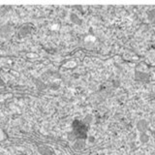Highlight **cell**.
<instances>
[{
    "instance_id": "6",
    "label": "cell",
    "mask_w": 155,
    "mask_h": 155,
    "mask_svg": "<svg viewBox=\"0 0 155 155\" xmlns=\"http://www.w3.org/2000/svg\"><path fill=\"white\" fill-rule=\"evenodd\" d=\"M34 82H35V85L37 86V88L39 89V90H44V89H46L47 88V84L44 82L43 81H41V80H35L34 81Z\"/></svg>"
},
{
    "instance_id": "12",
    "label": "cell",
    "mask_w": 155,
    "mask_h": 155,
    "mask_svg": "<svg viewBox=\"0 0 155 155\" xmlns=\"http://www.w3.org/2000/svg\"><path fill=\"white\" fill-rule=\"evenodd\" d=\"M10 31H11V27H10L9 25H4L1 28V31H0V33H9Z\"/></svg>"
},
{
    "instance_id": "21",
    "label": "cell",
    "mask_w": 155,
    "mask_h": 155,
    "mask_svg": "<svg viewBox=\"0 0 155 155\" xmlns=\"http://www.w3.org/2000/svg\"><path fill=\"white\" fill-rule=\"evenodd\" d=\"M80 155H81V154H80Z\"/></svg>"
},
{
    "instance_id": "17",
    "label": "cell",
    "mask_w": 155,
    "mask_h": 155,
    "mask_svg": "<svg viewBox=\"0 0 155 155\" xmlns=\"http://www.w3.org/2000/svg\"><path fill=\"white\" fill-rule=\"evenodd\" d=\"M18 155H26V154H24V153H19V154H18Z\"/></svg>"
},
{
    "instance_id": "7",
    "label": "cell",
    "mask_w": 155,
    "mask_h": 155,
    "mask_svg": "<svg viewBox=\"0 0 155 155\" xmlns=\"http://www.w3.org/2000/svg\"><path fill=\"white\" fill-rule=\"evenodd\" d=\"M70 19H71V21L73 23H75V24H81V19L79 18V16L76 14H71V16H70Z\"/></svg>"
},
{
    "instance_id": "1",
    "label": "cell",
    "mask_w": 155,
    "mask_h": 155,
    "mask_svg": "<svg viewBox=\"0 0 155 155\" xmlns=\"http://www.w3.org/2000/svg\"><path fill=\"white\" fill-rule=\"evenodd\" d=\"M136 127H137V130L140 133H147V131L148 130L149 124L145 119H140L137 124H136Z\"/></svg>"
},
{
    "instance_id": "3",
    "label": "cell",
    "mask_w": 155,
    "mask_h": 155,
    "mask_svg": "<svg viewBox=\"0 0 155 155\" xmlns=\"http://www.w3.org/2000/svg\"><path fill=\"white\" fill-rule=\"evenodd\" d=\"M38 152L41 155H53V151L51 147H47V145H41L38 147Z\"/></svg>"
},
{
    "instance_id": "18",
    "label": "cell",
    "mask_w": 155,
    "mask_h": 155,
    "mask_svg": "<svg viewBox=\"0 0 155 155\" xmlns=\"http://www.w3.org/2000/svg\"><path fill=\"white\" fill-rule=\"evenodd\" d=\"M98 155H105V154H98Z\"/></svg>"
},
{
    "instance_id": "4",
    "label": "cell",
    "mask_w": 155,
    "mask_h": 155,
    "mask_svg": "<svg viewBox=\"0 0 155 155\" xmlns=\"http://www.w3.org/2000/svg\"><path fill=\"white\" fill-rule=\"evenodd\" d=\"M86 145V143L84 140H77L76 142L74 143V144H73V147H74L76 150H82L84 149Z\"/></svg>"
},
{
    "instance_id": "20",
    "label": "cell",
    "mask_w": 155,
    "mask_h": 155,
    "mask_svg": "<svg viewBox=\"0 0 155 155\" xmlns=\"http://www.w3.org/2000/svg\"><path fill=\"white\" fill-rule=\"evenodd\" d=\"M0 73H1V70H0Z\"/></svg>"
},
{
    "instance_id": "16",
    "label": "cell",
    "mask_w": 155,
    "mask_h": 155,
    "mask_svg": "<svg viewBox=\"0 0 155 155\" xmlns=\"http://www.w3.org/2000/svg\"><path fill=\"white\" fill-rule=\"evenodd\" d=\"M152 137H153V139L155 140V131H154V132H152Z\"/></svg>"
},
{
    "instance_id": "19",
    "label": "cell",
    "mask_w": 155,
    "mask_h": 155,
    "mask_svg": "<svg viewBox=\"0 0 155 155\" xmlns=\"http://www.w3.org/2000/svg\"><path fill=\"white\" fill-rule=\"evenodd\" d=\"M152 155H155V152H154V153H153V154H152Z\"/></svg>"
},
{
    "instance_id": "9",
    "label": "cell",
    "mask_w": 155,
    "mask_h": 155,
    "mask_svg": "<svg viewBox=\"0 0 155 155\" xmlns=\"http://www.w3.org/2000/svg\"><path fill=\"white\" fill-rule=\"evenodd\" d=\"M147 18L150 22L155 23V9L150 10V11L147 13Z\"/></svg>"
},
{
    "instance_id": "15",
    "label": "cell",
    "mask_w": 155,
    "mask_h": 155,
    "mask_svg": "<svg viewBox=\"0 0 155 155\" xmlns=\"http://www.w3.org/2000/svg\"><path fill=\"white\" fill-rule=\"evenodd\" d=\"M5 85V81L1 79V78H0V87L1 86H4Z\"/></svg>"
},
{
    "instance_id": "13",
    "label": "cell",
    "mask_w": 155,
    "mask_h": 155,
    "mask_svg": "<svg viewBox=\"0 0 155 155\" xmlns=\"http://www.w3.org/2000/svg\"><path fill=\"white\" fill-rule=\"evenodd\" d=\"M58 87H59V86H58V84H51V86H50V88H51V89H58Z\"/></svg>"
},
{
    "instance_id": "14",
    "label": "cell",
    "mask_w": 155,
    "mask_h": 155,
    "mask_svg": "<svg viewBox=\"0 0 155 155\" xmlns=\"http://www.w3.org/2000/svg\"><path fill=\"white\" fill-rule=\"evenodd\" d=\"M88 140H89V143H94V140H95V139H94V137H88Z\"/></svg>"
},
{
    "instance_id": "5",
    "label": "cell",
    "mask_w": 155,
    "mask_h": 155,
    "mask_svg": "<svg viewBox=\"0 0 155 155\" xmlns=\"http://www.w3.org/2000/svg\"><path fill=\"white\" fill-rule=\"evenodd\" d=\"M30 31H31V26L29 25V24H26V25L22 26L21 29H19L18 33H19V36L21 37H25L30 33Z\"/></svg>"
},
{
    "instance_id": "11",
    "label": "cell",
    "mask_w": 155,
    "mask_h": 155,
    "mask_svg": "<svg viewBox=\"0 0 155 155\" xmlns=\"http://www.w3.org/2000/svg\"><path fill=\"white\" fill-rule=\"evenodd\" d=\"M67 139L70 140V142H73V140H78V137H77V135L76 133L74 132V131H72V132H69L67 134Z\"/></svg>"
},
{
    "instance_id": "2",
    "label": "cell",
    "mask_w": 155,
    "mask_h": 155,
    "mask_svg": "<svg viewBox=\"0 0 155 155\" xmlns=\"http://www.w3.org/2000/svg\"><path fill=\"white\" fill-rule=\"evenodd\" d=\"M135 79L136 81L140 82H147L149 81V75L143 71H136L135 72Z\"/></svg>"
},
{
    "instance_id": "10",
    "label": "cell",
    "mask_w": 155,
    "mask_h": 155,
    "mask_svg": "<svg viewBox=\"0 0 155 155\" xmlns=\"http://www.w3.org/2000/svg\"><path fill=\"white\" fill-rule=\"evenodd\" d=\"M81 121H82V123H84L85 126H88L89 124L92 123V121H93V116H92L91 114H88V115H86Z\"/></svg>"
},
{
    "instance_id": "8",
    "label": "cell",
    "mask_w": 155,
    "mask_h": 155,
    "mask_svg": "<svg viewBox=\"0 0 155 155\" xmlns=\"http://www.w3.org/2000/svg\"><path fill=\"white\" fill-rule=\"evenodd\" d=\"M139 140H140V142L142 143H148V140H149V136L147 133H140Z\"/></svg>"
}]
</instances>
